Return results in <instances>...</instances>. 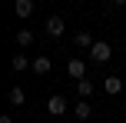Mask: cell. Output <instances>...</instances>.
<instances>
[{
	"mask_svg": "<svg viewBox=\"0 0 126 123\" xmlns=\"http://www.w3.org/2000/svg\"><path fill=\"white\" fill-rule=\"evenodd\" d=\"M123 113H126V103H123Z\"/></svg>",
	"mask_w": 126,
	"mask_h": 123,
	"instance_id": "cell-16",
	"label": "cell"
},
{
	"mask_svg": "<svg viewBox=\"0 0 126 123\" xmlns=\"http://www.w3.org/2000/svg\"><path fill=\"white\" fill-rule=\"evenodd\" d=\"M103 90H106L110 97H116V93L123 90V80L120 77H106V80H103Z\"/></svg>",
	"mask_w": 126,
	"mask_h": 123,
	"instance_id": "cell-7",
	"label": "cell"
},
{
	"mask_svg": "<svg viewBox=\"0 0 126 123\" xmlns=\"http://www.w3.org/2000/svg\"><path fill=\"white\" fill-rule=\"evenodd\" d=\"M113 7H126V0H113Z\"/></svg>",
	"mask_w": 126,
	"mask_h": 123,
	"instance_id": "cell-14",
	"label": "cell"
},
{
	"mask_svg": "<svg viewBox=\"0 0 126 123\" xmlns=\"http://www.w3.org/2000/svg\"><path fill=\"white\" fill-rule=\"evenodd\" d=\"M0 123H13V120H10V117H7V113H3V117H0Z\"/></svg>",
	"mask_w": 126,
	"mask_h": 123,
	"instance_id": "cell-15",
	"label": "cell"
},
{
	"mask_svg": "<svg viewBox=\"0 0 126 123\" xmlns=\"http://www.w3.org/2000/svg\"><path fill=\"white\" fill-rule=\"evenodd\" d=\"M17 43H20V47H30V43H33V33L27 30V27H20V30H17Z\"/></svg>",
	"mask_w": 126,
	"mask_h": 123,
	"instance_id": "cell-13",
	"label": "cell"
},
{
	"mask_svg": "<svg viewBox=\"0 0 126 123\" xmlns=\"http://www.w3.org/2000/svg\"><path fill=\"white\" fill-rule=\"evenodd\" d=\"M73 43H76V47H80V50H90V47H93V43H96V40H93V37H90V33H86V30H80V33H76V37H73Z\"/></svg>",
	"mask_w": 126,
	"mask_h": 123,
	"instance_id": "cell-9",
	"label": "cell"
},
{
	"mask_svg": "<svg viewBox=\"0 0 126 123\" xmlns=\"http://www.w3.org/2000/svg\"><path fill=\"white\" fill-rule=\"evenodd\" d=\"M66 73H70L73 80H83V77H86V63H83L80 57H70V60H66Z\"/></svg>",
	"mask_w": 126,
	"mask_h": 123,
	"instance_id": "cell-2",
	"label": "cell"
},
{
	"mask_svg": "<svg viewBox=\"0 0 126 123\" xmlns=\"http://www.w3.org/2000/svg\"><path fill=\"white\" fill-rule=\"evenodd\" d=\"M63 30H66V23H63L60 17H50V20H47V33H50V37H63Z\"/></svg>",
	"mask_w": 126,
	"mask_h": 123,
	"instance_id": "cell-6",
	"label": "cell"
},
{
	"mask_svg": "<svg viewBox=\"0 0 126 123\" xmlns=\"http://www.w3.org/2000/svg\"><path fill=\"white\" fill-rule=\"evenodd\" d=\"M30 70L37 73V77H43V73H50V70H53V60L43 53V57H37V60H33V67H30Z\"/></svg>",
	"mask_w": 126,
	"mask_h": 123,
	"instance_id": "cell-4",
	"label": "cell"
},
{
	"mask_svg": "<svg viewBox=\"0 0 126 123\" xmlns=\"http://www.w3.org/2000/svg\"><path fill=\"white\" fill-rule=\"evenodd\" d=\"M13 13H17L20 20H27L33 13V0H13Z\"/></svg>",
	"mask_w": 126,
	"mask_h": 123,
	"instance_id": "cell-5",
	"label": "cell"
},
{
	"mask_svg": "<svg viewBox=\"0 0 126 123\" xmlns=\"http://www.w3.org/2000/svg\"><path fill=\"white\" fill-rule=\"evenodd\" d=\"M110 57H113V50H110L106 40H96V43L90 47V60H93V63H106Z\"/></svg>",
	"mask_w": 126,
	"mask_h": 123,
	"instance_id": "cell-1",
	"label": "cell"
},
{
	"mask_svg": "<svg viewBox=\"0 0 126 123\" xmlns=\"http://www.w3.org/2000/svg\"><path fill=\"white\" fill-rule=\"evenodd\" d=\"M73 117H76V120H90V117H93V106H90L86 100H80V103L73 106Z\"/></svg>",
	"mask_w": 126,
	"mask_h": 123,
	"instance_id": "cell-8",
	"label": "cell"
},
{
	"mask_svg": "<svg viewBox=\"0 0 126 123\" xmlns=\"http://www.w3.org/2000/svg\"><path fill=\"white\" fill-rule=\"evenodd\" d=\"M76 90H80V97H83V100H86V97H90V93H93V90H96V83H90V80H86V77H83V80H76Z\"/></svg>",
	"mask_w": 126,
	"mask_h": 123,
	"instance_id": "cell-12",
	"label": "cell"
},
{
	"mask_svg": "<svg viewBox=\"0 0 126 123\" xmlns=\"http://www.w3.org/2000/svg\"><path fill=\"white\" fill-rule=\"evenodd\" d=\"M7 100H10V103H13V106H23V103H27V93H23V90H20V87H13V90H10V93H7Z\"/></svg>",
	"mask_w": 126,
	"mask_h": 123,
	"instance_id": "cell-10",
	"label": "cell"
},
{
	"mask_svg": "<svg viewBox=\"0 0 126 123\" xmlns=\"http://www.w3.org/2000/svg\"><path fill=\"white\" fill-rule=\"evenodd\" d=\"M47 113H53V117H63V113H66V100H63L60 93H53V97L47 100Z\"/></svg>",
	"mask_w": 126,
	"mask_h": 123,
	"instance_id": "cell-3",
	"label": "cell"
},
{
	"mask_svg": "<svg viewBox=\"0 0 126 123\" xmlns=\"http://www.w3.org/2000/svg\"><path fill=\"white\" fill-rule=\"evenodd\" d=\"M10 63H13V70H17V73H23V70H27V67H33V63H30V60H27V57H23V53H13V60H10Z\"/></svg>",
	"mask_w": 126,
	"mask_h": 123,
	"instance_id": "cell-11",
	"label": "cell"
}]
</instances>
